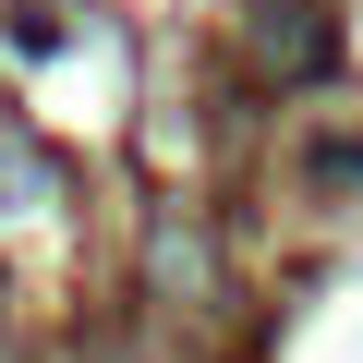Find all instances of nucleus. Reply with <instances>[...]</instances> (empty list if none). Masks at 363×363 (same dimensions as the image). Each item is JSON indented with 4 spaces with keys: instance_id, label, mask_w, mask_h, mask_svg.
I'll use <instances>...</instances> for the list:
<instances>
[{
    "instance_id": "nucleus-1",
    "label": "nucleus",
    "mask_w": 363,
    "mask_h": 363,
    "mask_svg": "<svg viewBox=\"0 0 363 363\" xmlns=\"http://www.w3.org/2000/svg\"><path fill=\"white\" fill-rule=\"evenodd\" d=\"M242 61H255L267 85H303V73L339 61V25L315 13V0H255V13H242Z\"/></svg>"
}]
</instances>
